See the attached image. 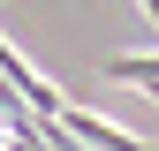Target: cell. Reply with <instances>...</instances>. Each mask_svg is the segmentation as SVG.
<instances>
[{
    "instance_id": "cell-3",
    "label": "cell",
    "mask_w": 159,
    "mask_h": 151,
    "mask_svg": "<svg viewBox=\"0 0 159 151\" xmlns=\"http://www.w3.org/2000/svg\"><path fill=\"white\" fill-rule=\"evenodd\" d=\"M136 151H159V144H136Z\"/></svg>"
},
{
    "instance_id": "cell-4",
    "label": "cell",
    "mask_w": 159,
    "mask_h": 151,
    "mask_svg": "<svg viewBox=\"0 0 159 151\" xmlns=\"http://www.w3.org/2000/svg\"><path fill=\"white\" fill-rule=\"evenodd\" d=\"M152 98H159V91H152Z\"/></svg>"
},
{
    "instance_id": "cell-2",
    "label": "cell",
    "mask_w": 159,
    "mask_h": 151,
    "mask_svg": "<svg viewBox=\"0 0 159 151\" xmlns=\"http://www.w3.org/2000/svg\"><path fill=\"white\" fill-rule=\"evenodd\" d=\"M144 15H152V23H159V0H144Z\"/></svg>"
},
{
    "instance_id": "cell-1",
    "label": "cell",
    "mask_w": 159,
    "mask_h": 151,
    "mask_svg": "<svg viewBox=\"0 0 159 151\" xmlns=\"http://www.w3.org/2000/svg\"><path fill=\"white\" fill-rule=\"evenodd\" d=\"M106 76L114 83H136V91H159V53H114Z\"/></svg>"
}]
</instances>
